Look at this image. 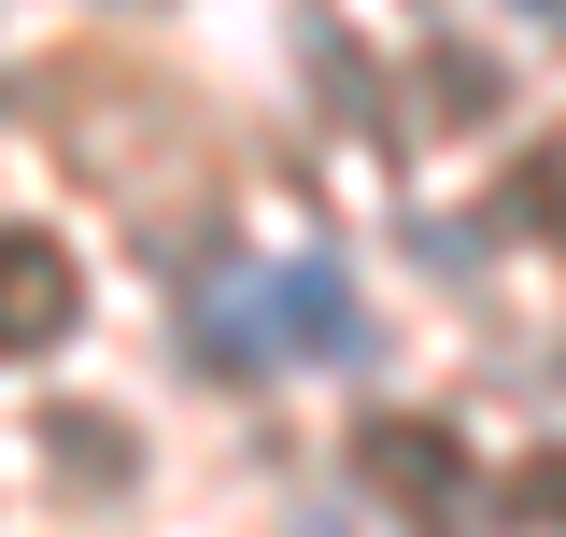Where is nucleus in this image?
Returning <instances> with one entry per match:
<instances>
[{
    "mask_svg": "<svg viewBox=\"0 0 566 537\" xmlns=\"http://www.w3.org/2000/svg\"><path fill=\"white\" fill-rule=\"evenodd\" d=\"M85 326V268L57 227H0V368H43Z\"/></svg>",
    "mask_w": 566,
    "mask_h": 537,
    "instance_id": "nucleus-3",
    "label": "nucleus"
},
{
    "mask_svg": "<svg viewBox=\"0 0 566 537\" xmlns=\"http://www.w3.org/2000/svg\"><path fill=\"white\" fill-rule=\"evenodd\" d=\"M43 467L85 481V495H128V481H142V439L114 424V410H43Z\"/></svg>",
    "mask_w": 566,
    "mask_h": 537,
    "instance_id": "nucleus-4",
    "label": "nucleus"
},
{
    "mask_svg": "<svg viewBox=\"0 0 566 537\" xmlns=\"http://www.w3.org/2000/svg\"><path fill=\"white\" fill-rule=\"evenodd\" d=\"M495 227H510V241H538V255H566V128L538 141V156H510V185H495Z\"/></svg>",
    "mask_w": 566,
    "mask_h": 537,
    "instance_id": "nucleus-5",
    "label": "nucleus"
},
{
    "mask_svg": "<svg viewBox=\"0 0 566 537\" xmlns=\"http://www.w3.org/2000/svg\"><path fill=\"white\" fill-rule=\"evenodd\" d=\"M354 467L382 481V509H397L411 537H482V495H495V481L468 467L453 424H424V410H368V424H354Z\"/></svg>",
    "mask_w": 566,
    "mask_h": 537,
    "instance_id": "nucleus-2",
    "label": "nucleus"
},
{
    "mask_svg": "<svg viewBox=\"0 0 566 537\" xmlns=\"http://www.w3.org/2000/svg\"><path fill=\"white\" fill-rule=\"evenodd\" d=\"M495 524H524V537H566V453H524V467L495 481Z\"/></svg>",
    "mask_w": 566,
    "mask_h": 537,
    "instance_id": "nucleus-6",
    "label": "nucleus"
},
{
    "mask_svg": "<svg viewBox=\"0 0 566 537\" xmlns=\"http://www.w3.org/2000/svg\"><path fill=\"white\" fill-rule=\"evenodd\" d=\"M170 326L212 382H270V368H354L368 354V312L326 255H212L170 283Z\"/></svg>",
    "mask_w": 566,
    "mask_h": 537,
    "instance_id": "nucleus-1",
    "label": "nucleus"
}]
</instances>
